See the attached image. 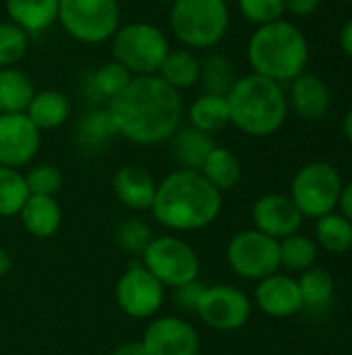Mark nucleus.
Segmentation results:
<instances>
[{"instance_id":"1","label":"nucleus","mask_w":352,"mask_h":355,"mask_svg":"<svg viewBox=\"0 0 352 355\" xmlns=\"http://www.w3.org/2000/svg\"><path fill=\"white\" fill-rule=\"evenodd\" d=\"M116 133L137 146L168 141L183 121L180 92L172 89L158 75L133 77L114 100L106 104Z\"/></svg>"},{"instance_id":"2","label":"nucleus","mask_w":352,"mask_h":355,"mask_svg":"<svg viewBox=\"0 0 352 355\" xmlns=\"http://www.w3.org/2000/svg\"><path fill=\"white\" fill-rule=\"evenodd\" d=\"M149 210L156 223L172 233L201 231L218 220L222 212V191L199 171L178 168L158 183Z\"/></svg>"},{"instance_id":"3","label":"nucleus","mask_w":352,"mask_h":355,"mask_svg":"<svg viewBox=\"0 0 352 355\" xmlns=\"http://www.w3.org/2000/svg\"><path fill=\"white\" fill-rule=\"evenodd\" d=\"M309 42L305 33L286 19L257 27L247 44V60L253 73L280 85L290 83L307 71Z\"/></svg>"},{"instance_id":"4","label":"nucleus","mask_w":352,"mask_h":355,"mask_svg":"<svg viewBox=\"0 0 352 355\" xmlns=\"http://www.w3.org/2000/svg\"><path fill=\"white\" fill-rule=\"evenodd\" d=\"M230 125L251 137H268L280 131L288 116L286 92L280 83L257 73L234 81L228 92Z\"/></svg>"},{"instance_id":"5","label":"nucleus","mask_w":352,"mask_h":355,"mask_svg":"<svg viewBox=\"0 0 352 355\" xmlns=\"http://www.w3.org/2000/svg\"><path fill=\"white\" fill-rule=\"evenodd\" d=\"M170 29L187 48H214L228 33L230 8L222 0H174Z\"/></svg>"},{"instance_id":"6","label":"nucleus","mask_w":352,"mask_h":355,"mask_svg":"<svg viewBox=\"0 0 352 355\" xmlns=\"http://www.w3.org/2000/svg\"><path fill=\"white\" fill-rule=\"evenodd\" d=\"M168 52L170 42L166 33L145 21L120 25L112 35V56L133 77L156 75Z\"/></svg>"},{"instance_id":"7","label":"nucleus","mask_w":352,"mask_h":355,"mask_svg":"<svg viewBox=\"0 0 352 355\" xmlns=\"http://www.w3.org/2000/svg\"><path fill=\"white\" fill-rule=\"evenodd\" d=\"M342 177L330 162H309L297 171L290 183V200L305 218H322L336 212L342 193Z\"/></svg>"},{"instance_id":"8","label":"nucleus","mask_w":352,"mask_h":355,"mask_svg":"<svg viewBox=\"0 0 352 355\" xmlns=\"http://www.w3.org/2000/svg\"><path fill=\"white\" fill-rule=\"evenodd\" d=\"M58 23L77 42L102 44L120 27L118 0H60Z\"/></svg>"},{"instance_id":"9","label":"nucleus","mask_w":352,"mask_h":355,"mask_svg":"<svg viewBox=\"0 0 352 355\" xmlns=\"http://www.w3.org/2000/svg\"><path fill=\"white\" fill-rule=\"evenodd\" d=\"M141 264L164 285L176 289L199 279L201 260L197 252L176 235L154 237L141 254Z\"/></svg>"},{"instance_id":"10","label":"nucleus","mask_w":352,"mask_h":355,"mask_svg":"<svg viewBox=\"0 0 352 355\" xmlns=\"http://www.w3.org/2000/svg\"><path fill=\"white\" fill-rule=\"evenodd\" d=\"M226 262L241 279L261 281L280 270V241L257 229L241 231L226 245Z\"/></svg>"},{"instance_id":"11","label":"nucleus","mask_w":352,"mask_h":355,"mask_svg":"<svg viewBox=\"0 0 352 355\" xmlns=\"http://www.w3.org/2000/svg\"><path fill=\"white\" fill-rule=\"evenodd\" d=\"M251 310L253 304L243 289L234 285H212L203 289L195 316L214 331L232 333L249 322Z\"/></svg>"},{"instance_id":"12","label":"nucleus","mask_w":352,"mask_h":355,"mask_svg":"<svg viewBox=\"0 0 352 355\" xmlns=\"http://www.w3.org/2000/svg\"><path fill=\"white\" fill-rule=\"evenodd\" d=\"M116 304L129 316L137 320L154 318L166 300V287L139 262L129 266L116 283Z\"/></svg>"},{"instance_id":"13","label":"nucleus","mask_w":352,"mask_h":355,"mask_svg":"<svg viewBox=\"0 0 352 355\" xmlns=\"http://www.w3.org/2000/svg\"><path fill=\"white\" fill-rule=\"evenodd\" d=\"M141 345L147 355H199L201 337L185 318L162 316L147 324Z\"/></svg>"},{"instance_id":"14","label":"nucleus","mask_w":352,"mask_h":355,"mask_svg":"<svg viewBox=\"0 0 352 355\" xmlns=\"http://www.w3.org/2000/svg\"><path fill=\"white\" fill-rule=\"evenodd\" d=\"M41 131L25 112L0 114V166L23 168L39 152Z\"/></svg>"},{"instance_id":"15","label":"nucleus","mask_w":352,"mask_h":355,"mask_svg":"<svg viewBox=\"0 0 352 355\" xmlns=\"http://www.w3.org/2000/svg\"><path fill=\"white\" fill-rule=\"evenodd\" d=\"M253 229L272 237V239H286L301 231L305 216L295 206L290 196L284 193H268L261 196L251 210Z\"/></svg>"},{"instance_id":"16","label":"nucleus","mask_w":352,"mask_h":355,"mask_svg":"<svg viewBox=\"0 0 352 355\" xmlns=\"http://www.w3.org/2000/svg\"><path fill=\"white\" fill-rule=\"evenodd\" d=\"M253 300L255 306L272 318H290L303 310V297L297 279L280 270L257 281Z\"/></svg>"},{"instance_id":"17","label":"nucleus","mask_w":352,"mask_h":355,"mask_svg":"<svg viewBox=\"0 0 352 355\" xmlns=\"http://www.w3.org/2000/svg\"><path fill=\"white\" fill-rule=\"evenodd\" d=\"M288 108H293L301 119L317 121L324 119L332 106V92L328 83L315 73H303L290 81L286 92Z\"/></svg>"},{"instance_id":"18","label":"nucleus","mask_w":352,"mask_h":355,"mask_svg":"<svg viewBox=\"0 0 352 355\" xmlns=\"http://www.w3.org/2000/svg\"><path fill=\"white\" fill-rule=\"evenodd\" d=\"M112 189L122 206L135 212H143L151 208L158 183L151 177V173L145 171L143 166L127 164L114 173Z\"/></svg>"},{"instance_id":"19","label":"nucleus","mask_w":352,"mask_h":355,"mask_svg":"<svg viewBox=\"0 0 352 355\" xmlns=\"http://www.w3.org/2000/svg\"><path fill=\"white\" fill-rule=\"evenodd\" d=\"M25 231L35 239H48L56 235L62 225V210L56 198L50 196H29L19 212Z\"/></svg>"},{"instance_id":"20","label":"nucleus","mask_w":352,"mask_h":355,"mask_svg":"<svg viewBox=\"0 0 352 355\" xmlns=\"http://www.w3.org/2000/svg\"><path fill=\"white\" fill-rule=\"evenodd\" d=\"M60 0H6L8 21L27 35L41 33L58 21Z\"/></svg>"},{"instance_id":"21","label":"nucleus","mask_w":352,"mask_h":355,"mask_svg":"<svg viewBox=\"0 0 352 355\" xmlns=\"http://www.w3.org/2000/svg\"><path fill=\"white\" fill-rule=\"evenodd\" d=\"M170 139H172L174 160L180 164V168H187V171H201L205 158L216 148V141L210 133L199 131L191 125L178 127Z\"/></svg>"},{"instance_id":"22","label":"nucleus","mask_w":352,"mask_h":355,"mask_svg":"<svg viewBox=\"0 0 352 355\" xmlns=\"http://www.w3.org/2000/svg\"><path fill=\"white\" fill-rule=\"evenodd\" d=\"M25 114L39 131H52V129L62 127L68 121L71 102L58 89H41V92H35Z\"/></svg>"},{"instance_id":"23","label":"nucleus","mask_w":352,"mask_h":355,"mask_svg":"<svg viewBox=\"0 0 352 355\" xmlns=\"http://www.w3.org/2000/svg\"><path fill=\"white\" fill-rule=\"evenodd\" d=\"M156 75L176 92L191 89L199 83L201 60L191 50H170Z\"/></svg>"},{"instance_id":"24","label":"nucleus","mask_w":352,"mask_h":355,"mask_svg":"<svg viewBox=\"0 0 352 355\" xmlns=\"http://www.w3.org/2000/svg\"><path fill=\"white\" fill-rule=\"evenodd\" d=\"M189 125L214 135L216 131L230 125L228 98L220 94H201L189 106Z\"/></svg>"},{"instance_id":"25","label":"nucleus","mask_w":352,"mask_h":355,"mask_svg":"<svg viewBox=\"0 0 352 355\" xmlns=\"http://www.w3.org/2000/svg\"><path fill=\"white\" fill-rule=\"evenodd\" d=\"M218 191H228L234 189L243 177V166L241 160L230 152L228 148L216 146L210 156L205 158L201 171H199Z\"/></svg>"},{"instance_id":"26","label":"nucleus","mask_w":352,"mask_h":355,"mask_svg":"<svg viewBox=\"0 0 352 355\" xmlns=\"http://www.w3.org/2000/svg\"><path fill=\"white\" fill-rule=\"evenodd\" d=\"M133 75L116 60L104 62L98 71H93L85 83V92L93 102H110L131 83Z\"/></svg>"},{"instance_id":"27","label":"nucleus","mask_w":352,"mask_h":355,"mask_svg":"<svg viewBox=\"0 0 352 355\" xmlns=\"http://www.w3.org/2000/svg\"><path fill=\"white\" fill-rule=\"evenodd\" d=\"M35 96V87L27 73L17 67L0 69V108L4 114L25 112Z\"/></svg>"},{"instance_id":"28","label":"nucleus","mask_w":352,"mask_h":355,"mask_svg":"<svg viewBox=\"0 0 352 355\" xmlns=\"http://www.w3.org/2000/svg\"><path fill=\"white\" fill-rule=\"evenodd\" d=\"M315 243L330 254H346L352 250V223L340 212H330L315 223Z\"/></svg>"},{"instance_id":"29","label":"nucleus","mask_w":352,"mask_h":355,"mask_svg":"<svg viewBox=\"0 0 352 355\" xmlns=\"http://www.w3.org/2000/svg\"><path fill=\"white\" fill-rule=\"evenodd\" d=\"M116 135L118 133L108 108H93L85 112L77 123V141L85 150H98Z\"/></svg>"},{"instance_id":"30","label":"nucleus","mask_w":352,"mask_h":355,"mask_svg":"<svg viewBox=\"0 0 352 355\" xmlns=\"http://www.w3.org/2000/svg\"><path fill=\"white\" fill-rule=\"evenodd\" d=\"M317 262V243L315 239L295 233L286 239H280V268L288 272H305Z\"/></svg>"},{"instance_id":"31","label":"nucleus","mask_w":352,"mask_h":355,"mask_svg":"<svg viewBox=\"0 0 352 355\" xmlns=\"http://www.w3.org/2000/svg\"><path fill=\"white\" fill-rule=\"evenodd\" d=\"M297 283H299V291L303 297V308L324 310L330 306V302L334 297V279L326 268L313 266V268L301 272Z\"/></svg>"},{"instance_id":"32","label":"nucleus","mask_w":352,"mask_h":355,"mask_svg":"<svg viewBox=\"0 0 352 355\" xmlns=\"http://www.w3.org/2000/svg\"><path fill=\"white\" fill-rule=\"evenodd\" d=\"M29 198L25 175L17 168L0 166V216H19L21 208Z\"/></svg>"},{"instance_id":"33","label":"nucleus","mask_w":352,"mask_h":355,"mask_svg":"<svg viewBox=\"0 0 352 355\" xmlns=\"http://www.w3.org/2000/svg\"><path fill=\"white\" fill-rule=\"evenodd\" d=\"M199 81L203 83L207 94L228 96L237 77H234V69H232L230 60L224 54H210L205 60H201Z\"/></svg>"},{"instance_id":"34","label":"nucleus","mask_w":352,"mask_h":355,"mask_svg":"<svg viewBox=\"0 0 352 355\" xmlns=\"http://www.w3.org/2000/svg\"><path fill=\"white\" fill-rule=\"evenodd\" d=\"M116 245L131 254V256H139L147 250V245L151 243L154 239V233H151V227L139 218V216H129L124 218L118 227H116Z\"/></svg>"},{"instance_id":"35","label":"nucleus","mask_w":352,"mask_h":355,"mask_svg":"<svg viewBox=\"0 0 352 355\" xmlns=\"http://www.w3.org/2000/svg\"><path fill=\"white\" fill-rule=\"evenodd\" d=\"M29 48V35L10 21H0V69L15 67Z\"/></svg>"},{"instance_id":"36","label":"nucleus","mask_w":352,"mask_h":355,"mask_svg":"<svg viewBox=\"0 0 352 355\" xmlns=\"http://www.w3.org/2000/svg\"><path fill=\"white\" fill-rule=\"evenodd\" d=\"M25 183H27L29 196L56 198V193L62 189L64 177H62V171L54 164H37L29 168V173L25 175Z\"/></svg>"},{"instance_id":"37","label":"nucleus","mask_w":352,"mask_h":355,"mask_svg":"<svg viewBox=\"0 0 352 355\" xmlns=\"http://www.w3.org/2000/svg\"><path fill=\"white\" fill-rule=\"evenodd\" d=\"M237 6L241 15L257 27L280 21L284 19V12H286L284 0H239Z\"/></svg>"},{"instance_id":"38","label":"nucleus","mask_w":352,"mask_h":355,"mask_svg":"<svg viewBox=\"0 0 352 355\" xmlns=\"http://www.w3.org/2000/svg\"><path fill=\"white\" fill-rule=\"evenodd\" d=\"M203 289H205V285H201L199 279L193 281V283H187V285L176 287L174 289V304H176V308L180 312H185V314H195Z\"/></svg>"},{"instance_id":"39","label":"nucleus","mask_w":352,"mask_h":355,"mask_svg":"<svg viewBox=\"0 0 352 355\" xmlns=\"http://www.w3.org/2000/svg\"><path fill=\"white\" fill-rule=\"evenodd\" d=\"M324 0H284V10L295 17H309L313 15Z\"/></svg>"},{"instance_id":"40","label":"nucleus","mask_w":352,"mask_h":355,"mask_svg":"<svg viewBox=\"0 0 352 355\" xmlns=\"http://www.w3.org/2000/svg\"><path fill=\"white\" fill-rule=\"evenodd\" d=\"M338 208H340V214L352 223V181L342 185V193H340V200H338Z\"/></svg>"},{"instance_id":"41","label":"nucleus","mask_w":352,"mask_h":355,"mask_svg":"<svg viewBox=\"0 0 352 355\" xmlns=\"http://www.w3.org/2000/svg\"><path fill=\"white\" fill-rule=\"evenodd\" d=\"M340 48H342V52L352 58V17L342 25V29H340Z\"/></svg>"},{"instance_id":"42","label":"nucleus","mask_w":352,"mask_h":355,"mask_svg":"<svg viewBox=\"0 0 352 355\" xmlns=\"http://www.w3.org/2000/svg\"><path fill=\"white\" fill-rule=\"evenodd\" d=\"M112 355H147L145 354V349H143V345H141V341H127V343H122V345H118Z\"/></svg>"},{"instance_id":"43","label":"nucleus","mask_w":352,"mask_h":355,"mask_svg":"<svg viewBox=\"0 0 352 355\" xmlns=\"http://www.w3.org/2000/svg\"><path fill=\"white\" fill-rule=\"evenodd\" d=\"M12 268V260H10V254L0 245V279L6 277Z\"/></svg>"},{"instance_id":"44","label":"nucleus","mask_w":352,"mask_h":355,"mask_svg":"<svg viewBox=\"0 0 352 355\" xmlns=\"http://www.w3.org/2000/svg\"><path fill=\"white\" fill-rule=\"evenodd\" d=\"M342 129H344V135H346V139H349V144L352 146V108L346 112V116H344V123H342Z\"/></svg>"},{"instance_id":"45","label":"nucleus","mask_w":352,"mask_h":355,"mask_svg":"<svg viewBox=\"0 0 352 355\" xmlns=\"http://www.w3.org/2000/svg\"><path fill=\"white\" fill-rule=\"evenodd\" d=\"M154 2H160V4H172L174 0H154Z\"/></svg>"},{"instance_id":"46","label":"nucleus","mask_w":352,"mask_h":355,"mask_svg":"<svg viewBox=\"0 0 352 355\" xmlns=\"http://www.w3.org/2000/svg\"><path fill=\"white\" fill-rule=\"evenodd\" d=\"M222 2H226V4H228V6H230V4H237V2H239V0H222Z\"/></svg>"},{"instance_id":"47","label":"nucleus","mask_w":352,"mask_h":355,"mask_svg":"<svg viewBox=\"0 0 352 355\" xmlns=\"http://www.w3.org/2000/svg\"><path fill=\"white\" fill-rule=\"evenodd\" d=\"M342 2H349V4H352V0H342Z\"/></svg>"},{"instance_id":"48","label":"nucleus","mask_w":352,"mask_h":355,"mask_svg":"<svg viewBox=\"0 0 352 355\" xmlns=\"http://www.w3.org/2000/svg\"><path fill=\"white\" fill-rule=\"evenodd\" d=\"M0 114H4V112H2V108H0Z\"/></svg>"}]
</instances>
